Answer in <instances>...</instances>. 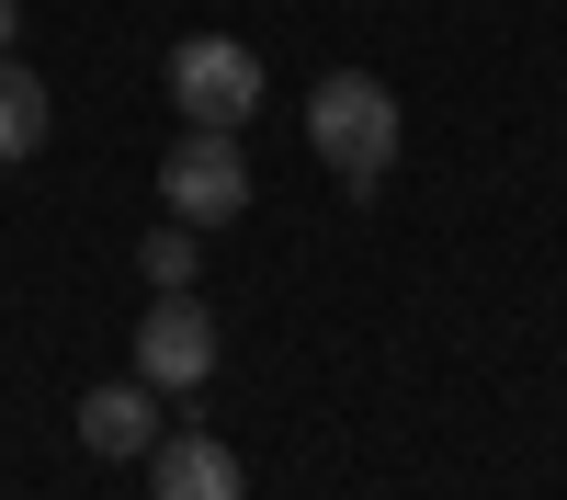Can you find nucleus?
I'll use <instances>...</instances> for the list:
<instances>
[{
	"label": "nucleus",
	"mask_w": 567,
	"mask_h": 500,
	"mask_svg": "<svg viewBox=\"0 0 567 500\" xmlns=\"http://www.w3.org/2000/svg\"><path fill=\"white\" fill-rule=\"evenodd\" d=\"M12 34H23V0H0V58H12Z\"/></svg>",
	"instance_id": "1a4fd4ad"
},
{
	"label": "nucleus",
	"mask_w": 567,
	"mask_h": 500,
	"mask_svg": "<svg viewBox=\"0 0 567 500\" xmlns=\"http://www.w3.org/2000/svg\"><path fill=\"white\" fill-rule=\"evenodd\" d=\"M307 149L329 160L341 194H374V182L398 171V91L374 80V69H329L307 91Z\"/></svg>",
	"instance_id": "f257e3e1"
},
{
	"label": "nucleus",
	"mask_w": 567,
	"mask_h": 500,
	"mask_svg": "<svg viewBox=\"0 0 567 500\" xmlns=\"http://www.w3.org/2000/svg\"><path fill=\"white\" fill-rule=\"evenodd\" d=\"M159 205L182 227H227L250 205V160H239V136H216V125H182L171 136V160H159Z\"/></svg>",
	"instance_id": "7ed1b4c3"
},
{
	"label": "nucleus",
	"mask_w": 567,
	"mask_h": 500,
	"mask_svg": "<svg viewBox=\"0 0 567 500\" xmlns=\"http://www.w3.org/2000/svg\"><path fill=\"white\" fill-rule=\"evenodd\" d=\"M194 262H205V227H182V216H159L148 251H136V273H148L159 296H194Z\"/></svg>",
	"instance_id": "6e6552de"
},
{
	"label": "nucleus",
	"mask_w": 567,
	"mask_h": 500,
	"mask_svg": "<svg viewBox=\"0 0 567 500\" xmlns=\"http://www.w3.org/2000/svg\"><path fill=\"white\" fill-rule=\"evenodd\" d=\"M80 443H91V455H114V467H136V455L159 443V387H148V376L91 387V398H80Z\"/></svg>",
	"instance_id": "423d86ee"
},
{
	"label": "nucleus",
	"mask_w": 567,
	"mask_h": 500,
	"mask_svg": "<svg viewBox=\"0 0 567 500\" xmlns=\"http://www.w3.org/2000/svg\"><path fill=\"white\" fill-rule=\"evenodd\" d=\"M136 376H148L159 398L194 409V387L216 376V318H205L194 296H159L148 318H136Z\"/></svg>",
	"instance_id": "20e7f679"
},
{
	"label": "nucleus",
	"mask_w": 567,
	"mask_h": 500,
	"mask_svg": "<svg viewBox=\"0 0 567 500\" xmlns=\"http://www.w3.org/2000/svg\"><path fill=\"white\" fill-rule=\"evenodd\" d=\"M45 125H58V103H45V80L23 58H0V160H34Z\"/></svg>",
	"instance_id": "0eeeda50"
},
{
	"label": "nucleus",
	"mask_w": 567,
	"mask_h": 500,
	"mask_svg": "<svg viewBox=\"0 0 567 500\" xmlns=\"http://www.w3.org/2000/svg\"><path fill=\"white\" fill-rule=\"evenodd\" d=\"M171 114L239 136V125L261 114V58H250L239 34H182V45H171Z\"/></svg>",
	"instance_id": "f03ea898"
},
{
	"label": "nucleus",
	"mask_w": 567,
	"mask_h": 500,
	"mask_svg": "<svg viewBox=\"0 0 567 500\" xmlns=\"http://www.w3.org/2000/svg\"><path fill=\"white\" fill-rule=\"evenodd\" d=\"M148 500H250V478H239V455H227L216 432H159L148 443Z\"/></svg>",
	"instance_id": "39448f33"
}]
</instances>
